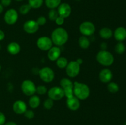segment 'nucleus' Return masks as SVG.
I'll use <instances>...</instances> for the list:
<instances>
[{
	"label": "nucleus",
	"instance_id": "79ce46f5",
	"mask_svg": "<svg viewBox=\"0 0 126 125\" xmlns=\"http://www.w3.org/2000/svg\"><path fill=\"white\" fill-rule=\"evenodd\" d=\"M16 1H23V0H16Z\"/></svg>",
	"mask_w": 126,
	"mask_h": 125
},
{
	"label": "nucleus",
	"instance_id": "5701e85b",
	"mask_svg": "<svg viewBox=\"0 0 126 125\" xmlns=\"http://www.w3.org/2000/svg\"><path fill=\"white\" fill-rule=\"evenodd\" d=\"M61 4V0H45V4L50 9L57 8Z\"/></svg>",
	"mask_w": 126,
	"mask_h": 125
},
{
	"label": "nucleus",
	"instance_id": "0eeeda50",
	"mask_svg": "<svg viewBox=\"0 0 126 125\" xmlns=\"http://www.w3.org/2000/svg\"><path fill=\"white\" fill-rule=\"evenodd\" d=\"M81 65L79 64L76 61H71L68 62L66 66V73L69 77L75 78L79 74Z\"/></svg>",
	"mask_w": 126,
	"mask_h": 125
},
{
	"label": "nucleus",
	"instance_id": "6e6552de",
	"mask_svg": "<svg viewBox=\"0 0 126 125\" xmlns=\"http://www.w3.org/2000/svg\"><path fill=\"white\" fill-rule=\"evenodd\" d=\"M36 45L40 50L43 51H48L53 46V42L49 37L42 36L37 40Z\"/></svg>",
	"mask_w": 126,
	"mask_h": 125
},
{
	"label": "nucleus",
	"instance_id": "f704fd0d",
	"mask_svg": "<svg viewBox=\"0 0 126 125\" xmlns=\"http://www.w3.org/2000/svg\"><path fill=\"white\" fill-rule=\"evenodd\" d=\"M6 123V116L2 112H0V125H4Z\"/></svg>",
	"mask_w": 126,
	"mask_h": 125
},
{
	"label": "nucleus",
	"instance_id": "9b49d317",
	"mask_svg": "<svg viewBox=\"0 0 126 125\" xmlns=\"http://www.w3.org/2000/svg\"><path fill=\"white\" fill-rule=\"evenodd\" d=\"M39 26L35 20H30L25 22L23 25V29L28 34H34L39 29Z\"/></svg>",
	"mask_w": 126,
	"mask_h": 125
},
{
	"label": "nucleus",
	"instance_id": "f03ea898",
	"mask_svg": "<svg viewBox=\"0 0 126 125\" xmlns=\"http://www.w3.org/2000/svg\"><path fill=\"white\" fill-rule=\"evenodd\" d=\"M90 88L87 85L80 82L73 83V94L79 100H85L90 95Z\"/></svg>",
	"mask_w": 126,
	"mask_h": 125
},
{
	"label": "nucleus",
	"instance_id": "7ed1b4c3",
	"mask_svg": "<svg viewBox=\"0 0 126 125\" xmlns=\"http://www.w3.org/2000/svg\"><path fill=\"white\" fill-rule=\"evenodd\" d=\"M96 59L98 63L103 66H110L114 62V58L113 54L107 50H102L97 53Z\"/></svg>",
	"mask_w": 126,
	"mask_h": 125
},
{
	"label": "nucleus",
	"instance_id": "bb28decb",
	"mask_svg": "<svg viewBox=\"0 0 126 125\" xmlns=\"http://www.w3.org/2000/svg\"><path fill=\"white\" fill-rule=\"evenodd\" d=\"M114 50H115V51L118 54H119V55L123 54L126 50L125 45H124L122 42H119L116 45Z\"/></svg>",
	"mask_w": 126,
	"mask_h": 125
},
{
	"label": "nucleus",
	"instance_id": "f8f14e48",
	"mask_svg": "<svg viewBox=\"0 0 126 125\" xmlns=\"http://www.w3.org/2000/svg\"><path fill=\"white\" fill-rule=\"evenodd\" d=\"M57 12L60 17L63 18H68L71 13V7L68 3H61L58 7Z\"/></svg>",
	"mask_w": 126,
	"mask_h": 125
},
{
	"label": "nucleus",
	"instance_id": "f257e3e1",
	"mask_svg": "<svg viewBox=\"0 0 126 125\" xmlns=\"http://www.w3.org/2000/svg\"><path fill=\"white\" fill-rule=\"evenodd\" d=\"M50 39L56 46H62L68 40V33L64 28H57L52 31Z\"/></svg>",
	"mask_w": 126,
	"mask_h": 125
},
{
	"label": "nucleus",
	"instance_id": "f3484780",
	"mask_svg": "<svg viewBox=\"0 0 126 125\" xmlns=\"http://www.w3.org/2000/svg\"><path fill=\"white\" fill-rule=\"evenodd\" d=\"M114 38L119 42H122L126 39V29L124 27H118L114 33Z\"/></svg>",
	"mask_w": 126,
	"mask_h": 125
},
{
	"label": "nucleus",
	"instance_id": "a211bd4d",
	"mask_svg": "<svg viewBox=\"0 0 126 125\" xmlns=\"http://www.w3.org/2000/svg\"><path fill=\"white\" fill-rule=\"evenodd\" d=\"M7 50L11 55H17L20 51V46L18 43L16 42H12L7 45Z\"/></svg>",
	"mask_w": 126,
	"mask_h": 125
},
{
	"label": "nucleus",
	"instance_id": "cd10ccee",
	"mask_svg": "<svg viewBox=\"0 0 126 125\" xmlns=\"http://www.w3.org/2000/svg\"><path fill=\"white\" fill-rule=\"evenodd\" d=\"M32 7L30 6L28 4H23L22 6H20V13L22 15H26L28 13V12L30 11V10L32 9Z\"/></svg>",
	"mask_w": 126,
	"mask_h": 125
},
{
	"label": "nucleus",
	"instance_id": "c9c22d12",
	"mask_svg": "<svg viewBox=\"0 0 126 125\" xmlns=\"http://www.w3.org/2000/svg\"><path fill=\"white\" fill-rule=\"evenodd\" d=\"M12 0H1V4L3 7H7L11 4Z\"/></svg>",
	"mask_w": 126,
	"mask_h": 125
},
{
	"label": "nucleus",
	"instance_id": "2f4dec72",
	"mask_svg": "<svg viewBox=\"0 0 126 125\" xmlns=\"http://www.w3.org/2000/svg\"><path fill=\"white\" fill-rule=\"evenodd\" d=\"M36 22H37V23H38L39 26H43V25H44L46 23L47 20L45 17L40 16V17H39L38 18H37Z\"/></svg>",
	"mask_w": 126,
	"mask_h": 125
},
{
	"label": "nucleus",
	"instance_id": "aec40b11",
	"mask_svg": "<svg viewBox=\"0 0 126 125\" xmlns=\"http://www.w3.org/2000/svg\"><path fill=\"white\" fill-rule=\"evenodd\" d=\"M41 100L40 98L36 95H33L30 96L29 99V101H28V104H29L30 107L32 109H36L39 107L40 105Z\"/></svg>",
	"mask_w": 126,
	"mask_h": 125
},
{
	"label": "nucleus",
	"instance_id": "473e14b6",
	"mask_svg": "<svg viewBox=\"0 0 126 125\" xmlns=\"http://www.w3.org/2000/svg\"><path fill=\"white\" fill-rule=\"evenodd\" d=\"M23 114H24L25 116L28 119H32L34 116V113L32 110H28L27 109Z\"/></svg>",
	"mask_w": 126,
	"mask_h": 125
},
{
	"label": "nucleus",
	"instance_id": "dca6fc26",
	"mask_svg": "<svg viewBox=\"0 0 126 125\" xmlns=\"http://www.w3.org/2000/svg\"><path fill=\"white\" fill-rule=\"evenodd\" d=\"M61 55V50L58 46H52L48 50L47 56L50 61H55Z\"/></svg>",
	"mask_w": 126,
	"mask_h": 125
},
{
	"label": "nucleus",
	"instance_id": "c756f323",
	"mask_svg": "<svg viewBox=\"0 0 126 125\" xmlns=\"http://www.w3.org/2000/svg\"><path fill=\"white\" fill-rule=\"evenodd\" d=\"M47 92V89L46 87L44 85H39L36 87V93H38V94L40 95H43V94H46Z\"/></svg>",
	"mask_w": 126,
	"mask_h": 125
},
{
	"label": "nucleus",
	"instance_id": "b1692460",
	"mask_svg": "<svg viewBox=\"0 0 126 125\" xmlns=\"http://www.w3.org/2000/svg\"><path fill=\"white\" fill-rule=\"evenodd\" d=\"M55 61H56L57 66L60 69L66 68V66L68 63L67 59L65 57H63V56H60Z\"/></svg>",
	"mask_w": 126,
	"mask_h": 125
},
{
	"label": "nucleus",
	"instance_id": "ea45409f",
	"mask_svg": "<svg viewBox=\"0 0 126 125\" xmlns=\"http://www.w3.org/2000/svg\"><path fill=\"white\" fill-rule=\"evenodd\" d=\"M107 44H105V42L102 43V47L103 49V50H105V49H106V47H107Z\"/></svg>",
	"mask_w": 126,
	"mask_h": 125
},
{
	"label": "nucleus",
	"instance_id": "c03bdc74",
	"mask_svg": "<svg viewBox=\"0 0 126 125\" xmlns=\"http://www.w3.org/2000/svg\"><path fill=\"white\" fill-rule=\"evenodd\" d=\"M1 44H0V50H1Z\"/></svg>",
	"mask_w": 126,
	"mask_h": 125
},
{
	"label": "nucleus",
	"instance_id": "2eb2a0df",
	"mask_svg": "<svg viewBox=\"0 0 126 125\" xmlns=\"http://www.w3.org/2000/svg\"><path fill=\"white\" fill-rule=\"evenodd\" d=\"M66 106L70 110L73 111H76L80 107L79 99H78L76 96L71 97V98H66Z\"/></svg>",
	"mask_w": 126,
	"mask_h": 125
},
{
	"label": "nucleus",
	"instance_id": "423d86ee",
	"mask_svg": "<svg viewBox=\"0 0 126 125\" xmlns=\"http://www.w3.org/2000/svg\"><path fill=\"white\" fill-rule=\"evenodd\" d=\"M79 31L84 36H90L94 34L95 31V26L92 22L86 21L80 25Z\"/></svg>",
	"mask_w": 126,
	"mask_h": 125
},
{
	"label": "nucleus",
	"instance_id": "4c0bfd02",
	"mask_svg": "<svg viewBox=\"0 0 126 125\" xmlns=\"http://www.w3.org/2000/svg\"><path fill=\"white\" fill-rule=\"evenodd\" d=\"M4 125H17V124L14 121H9L7 123H5Z\"/></svg>",
	"mask_w": 126,
	"mask_h": 125
},
{
	"label": "nucleus",
	"instance_id": "4468645a",
	"mask_svg": "<svg viewBox=\"0 0 126 125\" xmlns=\"http://www.w3.org/2000/svg\"><path fill=\"white\" fill-rule=\"evenodd\" d=\"M12 109L16 113L22 115L27 110V104L22 100H16L13 104Z\"/></svg>",
	"mask_w": 126,
	"mask_h": 125
},
{
	"label": "nucleus",
	"instance_id": "58836bf2",
	"mask_svg": "<svg viewBox=\"0 0 126 125\" xmlns=\"http://www.w3.org/2000/svg\"><path fill=\"white\" fill-rule=\"evenodd\" d=\"M76 61L79 65L82 64L83 63V60H82V59H81V58H78V60H76Z\"/></svg>",
	"mask_w": 126,
	"mask_h": 125
},
{
	"label": "nucleus",
	"instance_id": "412c9836",
	"mask_svg": "<svg viewBox=\"0 0 126 125\" xmlns=\"http://www.w3.org/2000/svg\"><path fill=\"white\" fill-rule=\"evenodd\" d=\"M60 87L63 90L68 89H73V83L71 80L67 78H63L60 82Z\"/></svg>",
	"mask_w": 126,
	"mask_h": 125
},
{
	"label": "nucleus",
	"instance_id": "39448f33",
	"mask_svg": "<svg viewBox=\"0 0 126 125\" xmlns=\"http://www.w3.org/2000/svg\"><path fill=\"white\" fill-rule=\"evenodd\" d=\"M21 89L23 94L28 96H32L36 93V87L33 81L30 80H25L22 83Z\"/></svg>",
	"mask_w": 126,
	"mask_h": 125
},
{
	"label": "nucleus",
	"instance_id": "393cba45",
	"mask_svg": "<svg viewBox=\"0 0 126 125\" xmlns=\"http://www.w3.org/2000/svg\"><path fill=\"white\" fill-rule=\"evenodd\" d=\"M107 89L111 93H116L119 91V85L115 82H110L108 83L107 85Z\"/></svg>",
	"mask_w": 126,
	"mask_h": 125
},
{
	"label": "nucleus",
	"instance_id": "a19ab883",
	"mask_svg": "<svg viewBox=\"0 0 126 125\" xmlns=\"http://www.w3.org/2000/svg\"><path fill=\"white\" fill-rule=\"evenodd\" d=\"M3 9H4V7L2 6V5L1 4V2H0V14H1V13L2 12V11H3Z\"/></svg>",
	"mask_w": 126,
	"mask_h": 125
},
{
	"label": "nucleus",
	"instance_id": "9d476101",
	"mask_svg": "<svg viewBox=\"0 0 126 125\" xmlns=\"http://www.w3.org/2000/svg\"><path fill=\"white\" fill-rule=\"evenodd\" d=\"M48 96L53 100H59L62 99L64 96V92L62 88L60 87H52L48 91Z\"/></svg>",
	"mask_w": 126,
	"mask_h": 125
},
{
	"label": "nucleus",
	"instance_id": "a18cd8bd",
	"mask_svg": "<svg viewBox=\"0 0 126 125\" xmlns=\"http://www.w3.org/2000/svg\"><path fill=\"white\" fill-rule=\"evenodd\" d=\"M124 125H126V121L125 122V123H124Z\"/></svg>",
	"mask_w": 126,
	"mask_h": 125
},
{
	"label": "nucleus",
	"instance_id": "c85d7f7f",
	"mask_svg": "<svg viewBox=\"0 0 126 125\" xmlns=\"http://www.w3.org/2000/svg\"><path fill=\"white\" fill-rule=\"evenodd\" d=\"M49 18L52 21H55L56 18L59 17V13H58L57 10L55 9H50L49 12Z\"/></svg>",
	"mask_w": 126,
	"mask_h": 125
},
{
	"label": "nucleus",
	"instance_id": "e433bc0d",
	"mask_svg": "<svg viewBox=\"0 0 126 125\" xmlns=\"http://www.w3.org/2000/svg\"><path fill=\"white\" fill-rule=\"evenodd\" d=\"M5 38V34L4 33L3 31H2L1 29H0V41L3 40Z\"/></svg>",
	"mask_w": 126,
	"mask_h": 125
},
{
	"label": "nucleus",
	"instance_id": "a878e982",
	"mask_svg": "<svg viewBox=\"0 0 126 125\" xmlns=\"http://www.w3.org/2000/svg\"><path fill=\"white\" fill-rule=\"evenodd\" d=\"M43 1V0H28V4L32 8L38 9L41 7Z\"/></svg>",
	"mask_w": 126,
	"mask_h": 125
},
{
	"label": "nucleus",
	"instance_id": "6ab92c4d",
	"mask_svg": "<svg viewBox=\"0 0 126 125\" xmlns=\"http://www.w3.org/2000/svg\"><path fill=\"white\" fill-rule=\"evenodd\" d=\"M100 36L104 39H109L113 36V31L109 28L104 27L102 28L99 31Z\"/></svg>",
	"mask_w": 126,
	"mask_h": 125
},
{
	"label": "nucleus",
	"instance_id": "20e7f679",
	"mask_svg": "<svg viewBox=\"0 0 126 125\" xmlns=\"http://www.w3.org/2000/svg\"><path fill=\"white\" fill-rule=\"evenodd\" d=\"M39 77L43 82L46 83H50L55 78L54 71L49 67H44L38 72Z\"/></svg>",
	"mask_w": 126,
	"mask_h": 125
},
{
	"label": "nucleus",
	"instance_id": "4be33fe9",
	"mask_svg": "<svg viewBox=\"0 0 126 125\" xmlns=\"http://www.w3.org/2000/svg\"><path fill=\"white\" fill-rule=\"evenodd\" d=\"M78 42L80 47L83 49H88L91 44L89 39L87 38V36H82L79 39Z\"/></svg>",
	"mask_w": 126,
	"mask_h": 125
},
{
	"label": "nucleus",
	"instance_id": "72a5a7b5",
	"mask_svg": "<svg viewBox=\"0 0 126 125\" xmlns=\"http://www.w3.org/2000/svg\"><path fill=\"white\" fill-rule=\"evenodd\" d=\"M55 22L57 25H62L64 23V22H65V18L60 17V16H59V17L56 18Z\"/></svg>",
	"mask_w": 126,
	"mask_h": 125
},
{
	"label": "nucleus",
	"instance_id": "37998d69",
	"mask_svg": "<svg viewBox=\"0 0 126 125\" xmlns=\"http://www.w3.org/2000/svg\"><path fill=\"white\" fill-rule=\"evenodd\" d=\"M1 65H0V72H1Z\"/></svg>",
	"mask_w": 126,
	"mask_h": 125
},
{
	"label": "nucleus",
	"instance_id": "7c9ffc66",
	"mask_svg": "<svg viewBox=\"0 0 126 125\" xmlns=\"http://www.w3.org/2000/svg\"><path fill=\"white\" fill-rule=\"evenodd\" d=\"M53 106H54V100L52 99L49 98L46 100H45L44 102V107L45 109L49 110V109H52Z\"/></svg>",
	"mask_w": 126,
	"mask_h": 125
},
{
	"label": "nucleus",
	"instance_id": "1a4fd4ad",
	"mask_svg": "<svg viewBox=\"0 0 126 125\" xmlns=\"http://www.w3.org/2000/svg\"><path fill=\"white\" fill-rule=\"evenodd\" d=\"M18 14L17 11L14 9H10L7 10L4 16V20L7 25H12L17 22Z\"/></svg>",
	"mask_w": 126,
	"mask_h": 125
},
{
	"label": "nucleus",
	"instance_id": "ddd939ff",
	"mask_svg": "<svg viewBox=\"0 0 126 125\" xmlns=\"http://www.w3.org/2000/svg\"><path fill=\"white\" fill-rule=\"evenodd\" d=\"M113 76V73L110 69L105 68L100 72L99 79L102 83H108L111 81Z\"/></svg>",
	"mask_w": 126,
	"mask_h": 125
}]
</instances>
